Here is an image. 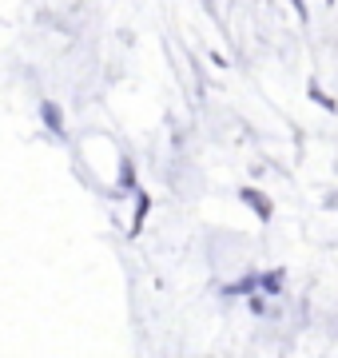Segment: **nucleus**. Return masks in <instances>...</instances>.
<instances>
[{"label": "nucleus", "instance_id": "nucleus-7", "mask_svg": "<svg viewBox=\"0 0 338 358\" xmlns=\"http://www.w3.org/2000/svg\"><path fill=\"white\" fill-rule=\"evenodd\" d=\"M307 96H311L314 103H318V108H323V112H330V115H338V100L335 96H330V92H323V84H307Z\"/></svg>", "mask_w": 338, "mask_h": 358}, {"label": "nucleus", "instance_id": "nucleus-4", "mask_svg": "<svg viewBox=\"0 0 338 358\" xmlns=\"http://www.w3.org/2000/svg\"><path fill=\"white\" fill-rule=\"evenodd\" d=\"M259 294H267V299H283L286 294V267L259 271Z\"/></svg>", "mask_w": 338, "mask_h": 358}, {"label": "nucleus", "instance_id": "nucleus-6", "mask_svg": "<svg viewBox=\"0 0 338 358\" xmlns=\"http://www.w3.org/2000/svg\"><path fill=\"white\" fill-rule=\"evenodd\" d=\"M223 294H227V299H251V294H259V271H251V275H243V279L227 282Z\"/></svg>", "mask_w": 338, "mask_h": 358}, {"label": "nucleus", "instance_id": "nucleus-5", "mask_svg": "<svg viewBox=\"0 0 338 358\" xmlns=\"http://www.w3.org/2000/svg\"><path fill=\"white\" fill-rule=\"evenodd\" d=\"M135 192H140V171H135V164L124 155L119 167H116V192L112 195H135Z\"/></svg>", "mask_w": 338, "mask_h": 358}, {"label": "nucleus", "instance_id": "nucleus-9", "mask_svg": "<svg viewBox=\"0 0 338 358\" xmlns=\"http://www.w3.org/2000/svg\"><path fill=\"white\" fill-rule=\"evenodd\" d=\"M326 4H335V0H326Z\"/></svg>", "mask_w": 338, "mask_h": 358}, {"label": "nucleus", "instance_id": "nucleus-1", "mask_svg": "<svg viewBox=\"0 0 338 358\" xmlns=\"http://www.w3.org/2000/svg\"><path fill=\"white\" fill-rule=\"evenodd\" d=\"M239 203L247 207L259 223H271L274 219V199L263 192V187H255V183H243V187H239Z\"/></svg>", "mask_w": 338, "mask_h": 358}, {"label": "nucleus", "instance_id": "nucleus-8", "mask_svg": "<svg viewBox=\"0 0 338 358\" xmlns=\"http://www.w3.org/2000/svg\"><path fill=\"white\" fill-rule=\"evenodd\" d=\"M291 13L299 16L302 24H307V20H311V8H307V0H291Z\"/></svg>", "mask_w": 338, "mask_h": 358}, {"label": "nucleus", "instance_id": "nucleus-2", "mask_svg": "<svg viewBox=\"0 0 338 358\" xmlns=\"http://www.w3.org/2000/svg\"><path fill=\"white\" fill-rule=\"evenodd\" d=\"M135 199V207H131V219H128V239H140L143 235V223H147V215H152V207H156V199H152V192H135L131 195Z\"/></svg>", "mask_w": 338, "mask_h": 358}, {"label": "nucleus", "instance_id": "nucleus-3", "mask_svg": "<svg viewBox=\"0 0 338 358\" xmlns=\"http://www.w3.org/2000/svg\"><path fill=\"white\" fill-rule=\"evenodd\" d=\"M40 120H44V128L52 131L56 140H68V124H64V108L56 100H44L40 103Z\"/></svg>", "mask_w": 338, "mask_h": 358}]
</instances>
